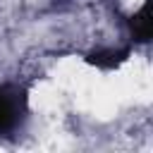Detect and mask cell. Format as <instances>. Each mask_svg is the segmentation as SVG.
<instances>
[{"instance_id":"cell-1","label":"cell","mask_w":153,"mask_h":153,"mask_svg":"<svg viewBox=\"0 0 153 153\" xmlns=\"http://www.w3.org/2000/svg\"><path fill=\"white\" fill-rule=\"evenodd\" d=\"M24 110V96L17 88L2 86L0 88V131H10Z\"/></svg>"},{"instance_id":"cell-2","label":"cell","mask_w":153,"mask_h":153,"mask_svg":"<svg viewBox=\"0 0 153 153\" xmlns=\"http://www.w3.org/2000/svg\"><path fill=\"white\" fill-rule=\"evenodd\" d=\"M129 26H131V36H134V41L146 43V41L151 38V29H153V19H151V2H146V5H143V7L131 17Z\"/></svg>"},{"instance_id":"cell-3","label":"cell","mask_w":153,"mask_h":153,"mask_svg":"<svg viewBox=\"0 0 153 153\" xmlns=\"http://www.w3.org/2000/svg\"><path fill=\"white\" fill-rule=\"evenodd\" d=\"M127 55H129V50H96L86 60L100 69H115L127 60Z\"/></svg>"}]
</instances>
